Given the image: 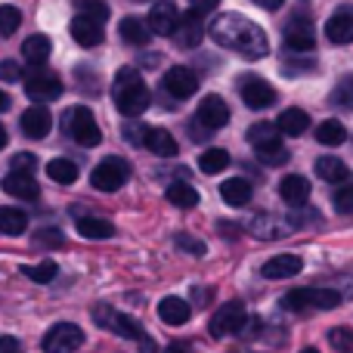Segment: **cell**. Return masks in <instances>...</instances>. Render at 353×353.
<instances>
[{"label": "cell", "instance_id": "44dd1931", "mask_svg": "<svg viewBox=\"0 0 353 353\" xmlns=\"http://www.w3.org/2000/svg\"><path fill=\"white\" fill-rule=\"evenodd\" d=\"M310 192H313V189H310V183H307V176L292 174V176H282V183H279V195H282V201H285V205H292V208L307 205Z\"/></svg>", "mask_w": 353, "mask_h": 353}, {"label": "cell", "instance_id": "e575fe53", "mask_svg": "<svg viewBox=\"0 0 353 353\" xmlns=\"http://www.w3.org/2000/svg\"><path fill=\"white\" fill-rule=\"evenodd\" d=\"M316 140L323 143V146H341V143L347 140V130H344L341 121H325L316 128Z\"/></svg>", "mask_w": 353, "mask_h": 353}, {"label": "cell", "instance_id": "5b68a950", "mask_svg": "<svg viewBox=\"0 0 353 353\" xmlns=\"http://www.w3.org/2000/svg\"><path fill=\"white\" fill-rule=\"evenodd\" d=\"M341 304V294L335 288H294L282 298L285 310H307V307H316V310H335Z\"/></svg>", "mask_w": 353, "mask_h": 353}, {"label": "cell", "instance_id": "4dcf8cb0", "mask_svg": "<svg viewBox=\"0 0 353 353\" xmlns=\"http://www.w3.org/2000/svg\"><path fill=\"white\" fill-rule=\"evenodd\" d=\"M78 232L84 239H112L115 236V226L105 217H78Z\"/></svg>", "mask_w": 353, "mask_h": 353}, {"label": "cell", "instance_id": "7dc6e473", "mask_svg": "<svg viewBox=\"0 0 353 353\" xmlns=\"http://www.w3.org/2000/svg\"><path fill=\"white\" fill-rule=\"evenodd\" d=\"M0 353H25L22 341H19V338H12V335H3V338H0Z\"/></svg>", "mask_w": 353, "mask_h": 353}, {"label": "cell", "instance_id": "f5cc1de1", "mask_svg": "<svg viewBox=\"0 0 353 353\" xmlns=\"http://www.w3.org/2000/svg\"><path fill=\"white\" fill-rule=\"evenodd\" d=\"M6 109H10V97L0 90V112H6Z\"/></svg>", "mask_w": 353, "mask_h": 353}, {"label": "cell", "instance_id": "277c9868", "mask_svg": "<svg viewBox=\"0 0 353 353\" xmlns=\"http://www.w3.org/2000/svg\"><path fill=\"white\" fill-rule=\"evenodd\" d=\"M65 134L72 137L74 143H81L84 149H93L103 143V134H99V124L93 118V112L87 105H74V109L65 112Z\"/></svg>", "mask_w": 353, "mask_h": 353}, {"label": "cell", "instance_id": "f35d334b", "mask_svg": "<svg viewBox=\"0 0 353 353\" xmlns=\"http://www.w3.org/2000/svg\"><path fill=\"white\" fill-rule=\"evenodd\" d=\"M332 99H335V105H341V109H353V74H344V78L338 81L335 90H332Z\"/></svg>", "mask_w": 353, "mask_h": 353}, {"label": "cell", "instance_id": "7402d4cb", "mask_svg": "<svg viewBox=\"0 0 353 353\" xmlns=\"http://www.w3.org/2000/svg\"><path fill=\"white\" fill-rule=\"evenodd\" d=\"M72 37L81 43V47H99V43H103V37H105V31H103V25L93 22V19L74 16L72 19Z\"/></svg>", "mask_w": 353, "mask_h": 353}, {"label": "cell", "instance_id": "52a82bcc", "mask_svg": "<svg viewBox=\"0 0 353 353\" xmlns=\"http://www.w3.org/2000/svg\"><path fill=\"white\" fill-rule=\"evenodd\" d=\"M128 180H130V165L124 159H118V155L103 159L90 174L93 189H99V192H115V189H121Z\"/></svg>", "mask_w": 353, "mask_h": 353}, {"label": "cell", "instance_id": "816d5d0a", "mask_svg": "<svg viewBox=\"0 0 353 353\" xmlns=\"http://www.w3.org/2000/svg\"><path fill=\"white\" fill-rule=\"evenodd\" d=\"M140 347H143V353H155V344H152V338H143V341H140Z\"/></svg>", "mask_w": 353, "mask_h": 353}, {"label": "cell", "instance_id": "ab89813d", "mask_svg": "<svg viewBox=\"0 0 353 353\" xmlns=\"http://www.w3.org/2000/svg\"><path fill=\"white\" fill-rule=\"evenodd\" d=\"M19 25H22V12H19L16 6H0V34L3 37L16 34Z\"/></svg>", "mask_w": 353, "mask_h": 353}, {"label": "cell", "instance_id": "f907efd6", "mask_svg": "<svg viewBox=\"0 0 353 353\" xmlns=\"http://www.w3.org/2000/svg\"><path fill=\"white\" fill-rule=\"evenodd\" d=\"M257 6H263V10H279L282 6V0H254Z\"/></svg>", "mask_w": 353, "mask_h": 353}, {"label": "cell", "instance_id": "4316f807", "mask_svg": "<svg viewBox=\"0 0 353 353\" xmlns=\"http://www.w3.org/2000/svg\"><path fill=\"white\" fill-rule=\"evenodd\" d=\"M276 128H279V134H285V137H301L307 128H310V115H307L304 109H285L279 115V121H276Z\"/></svg>", "mask_w": 353, "mask_h": 353}, {"label": "cell", "instance_id": "ba28073f", "mask_svg": "<svg viewBox=\"0 0 353 353\" xmlns=\"http://www.w3.org/2000/svg\"><path fill=\"white\" fill-rule=\"evenodd\" d=\"M84 344V332L78 329L74 323H56L53 329L43 335L41 347L43 353H74Z\"/></svg>", "mask_w": 353, "mask_h": 353}, {"label": "cell", "instance_id": "3957f363", "mask_svg": "<svg viewBox=\"0 0 353 353\" xmlns=\"http://www.w3.org/2000/svg\"><path fill=\"white\" fill-rule=\"evenodd\" d=\"M248 143L251 149H254L257 155H261L263 161H273V165H279V161L288 159V152L282 149V134L276 124L270 121H257L254 128H248Z\"/></svg>", "mask_w": 353, "mask_h": 353}, {"label": "cell", "instance_id": "bcb514c9", "mask_svg": "<svg viewBox=\"0 0 353 353\" xmlns=\"http://www.w3.org/2000/svg\"><path fill=\"white\" fill-rule=\"evenodd\" d=\"M0 78H3V81H19V78H22V72H19V62H12V59L0 62Z\"/></svg>", "mask_w": 353, "mask_h": 353}, {"label": "cell", "instance_id": "cb8c5ba5", "mask_svg": "<svg viewBox=\"0 0 353 353\" xmlns=\"http://www.w3.org/2000/svg\"><path fill=\"white\" fill-rule=\"evenodd\" d=\"M220 199H223L230 208L248 205L251 201V183L242 180V176H232V180H226L223 186H220Z\"/></svg>", "mask_w": 353, "mask_h": 353}, {"label": "cell", "instance_id": "74e56055", "mask_svg": "<svg viewBox=\"0 0 353 353\" xmlns=\"http://www.w3.org/2000/svg\"><path fill=\"white\" fill-rule=\"evenodd\" d=\"M270 214H254V220H251L248 223V230L254 232V236H261V239H276V236H282V232H285V226H270Z\"/></svg>", "mask_w": 353, "mask_h": 353}, {"label": "cell", "instance_id": "9c48e42d", "mask_svg": "<svg viewBox=\"0 0 353 353\" xmlns=\"http://www.w3.org/2000/svg\"><path fill=\"white\" fill-rule=\"evenodd\" d=\"M245 304L242 301H230V304H223L217 313L211 316V323H208V332H211L214 338H226V335H236V332L245 329Z\"/></svg>", "mask_w": 353, "mask_h": 353}, {"label": "cell", "instance_id": "f546056e", "mask_svg": "<svg viewBox=\"0 0 353 353\" xmlns=\"http://www.w3.org/2000/svg\"><path fill=\"white\" fill-rule=\"evenodd\" d=\"M316 174L323 176L325 183H341L350 176V168L344 165L341 159H332V155H323V159H316Z\"/></svg>", "mask_w": 353, "mask_h": 353}, {"label": "cell", "instance_id": "8d00e7d4", "mask_svg": "<svg viewBox=\"0 0 353 353\" xmlns=\"http://www.w3.org/2000/svg\"><path fill=\"white\" fill-rule=\"evenodd\" d=\"M74 6H78V16H87L99 25L109 19V3L105 0H74Z\"/></svg>", "mask_w": 353, "mask_h": 353}, {"label": "cell", "instance_id": "484cf974", "mask_svg": "<svg viewBox=\"0 0 353 353\" xmlns=\"http://www.w3.org/2000/svg\"><path fill=\"white\" fill-rule=\"evenodd\" d=\"M50 53H53V41H50L47 34H31L28 41L22 43V56L31 65H43V62L50 59Z\"/></svg>", "mask_w": 353, "mask_h": 353}, {"label": "cell", "instance_id": "d4e9b609", "mask_svg": "<svg viewBox=\"0 0 353 353\" xmlns=\"http://www.w3.org/2000/svg\"><path fill=\"white\" fill-rule=\"evenodd\" d=\"M3 192L12 195V199L34 201L37 199V183H34V176H28V174H10L3 180Z\"/></svg>", "mask_w": 353, "mask_h": 353}, {"label": "cell", "instance_id": "d590c367", "mask_svg": "<svg viewBox=\"0 0 353 353\" xmlns=\"http://www.w3.org/2000/svg\"><path fill=\"white\" fill-rule=\"evenodd\" d=\"M22 273L28 276L31 282H37V285H47V282L56 279L59 267H56L53 261H41V263H31V267H22Z\"/></svg>", "mask_w": 353, "mask_h": 353}, {"label": "cell", "instance_id": "ee69618b", "mask_svg": "<svg viewBox=\"0 0 353 353\" xmlns=\"http://www.w3.org/2000/svg\"><path fill=\"white\" fill-rule=\"evenodd\" d=\"M10 168H12V174H34V168H37V159L31 152H19V155H12V161H10Z\"/></svg>", "mask_w": 353, "mask_h": 353}, {"label": "cell", "instance_id": "ffe728a7", "mask_svg": "<svg viewBox=\"0 0 353 353\" xmlns=\"http://www.w3.org/2000/svg\"><path fill=\"white\" fill-rule=\"evenodd\" d=\"M53 130V115L47 112V105H34V109L22 112V134H28L31 140H41Z\"/></svg>", "mask_w": 353, "mask_h": 353}, {"label": "cell", "instance_id": "d6986e66", "mask_svg": "<svg viewBox=\"0 0 353 353\" xmlns=\"http://www.w3.org/2000/svg\"><path fill=\"white\" fill-rule=\"evenodd\" d=\"M143 146L152 155H159V159H174V155L180 152V143H176L174 134L165 128H149L146 137H143Z\"/></svg>", "mask_w": 353, "mask_h": 353}, {"label": "cell", "instance_id": "e0dca14e", "mask_svg": "<svg viewBox=\"0 0 353 353\" xmlns=\"http://www.w3.org/2000/svg\"><path fill=\"white\" fill-rule=\"evenodd\" d=\"M174 37H176V43L180 47H199L201 43V37H205V22H201V16L199 12H183L180 16V22H176V31H174Z\"/></svg>", "mask_w": 353, "mask_h": 353}, {"label": "cell", "instance_id": "9a60e30c", "mask_svg": "<svg viewBox=\"0 0 353 353\" xmlns=\"http://www.w3.org/2000/svg\"><path fill=\"white\" fill-rule=\"evenodd\" d=\"M176 22H180V12L171 0H159V3L149 10V31L152 34H161V37H171L176 31Z\"/></svg>", "mask_w": 353, "mask_h": 353}, {"label": "cell", "instance_id": "7a4b0ae2", "mask_svg": "<svg viewBox=\"0 0 353 353\" xmlns=\"http://www.w3.org/2000/svg\"><path fill=\"white\" fill-rule=\"evenodd\" d=\"M112 97H115V105L121 115L137 118L149 109V87L146 81L140 78V72L130 65H124L121 72L115 74V84H112Z\"/></svg>", "mask_w": 353, "mask_h": 353}, {"label": "cell", "instance_id": "5bb4252c", "mask_svg": "<svg viewBox=\"0 0 353 353\" xmlns=\"http://www.w3.org/2000/svg\"><path fill=\"white\" fill-rule=\"evenodd\" d=\"M285 43H288V50H294V53H307V50H313V43H316V31H313L310 19L294 16L292 22L285 25Z\"/></svg>", "mask_w": 353, "mask_h": 353}, {"label": "cell", "instance_id": "6da1fadb", "mask_svg": "<svg viewBox=\"0 0 353 353\" xmlns=\"http://www.w3.org/2000/svg\"><path fill=\"white\" fill-rule=\"evenodd\" d=\"M211 37L220 47L232 50V53L245 56V59H263L270 53L267 31L254 25L251 19L239 16V12H226V16L211 22Z\"/></svg>", "mask_w": 353, "mask_h": 353}, {"label": "cell", "instance_id": "f6af8a7d", "mask_svg": "<svg viewBox=\"0 0 353 353\" xmlns=\"http://www.w3.org/2000/svg\"><path fill=\"white\" fill-rule=\"evenodd\" d=\"M176 248H180V251H189V254H195V257L205 254V245H201L199 239H192V236H183V232L176 236Z\"/></svg>", "mask_w": 353, "mask_h": 353}, {"label": "cell", "instance_id": "8fae6325", "mask_svg": "<svg viewBox=\"0 0 353 353\" xmlns=\"http://www.w3.org/2000/svg\"><path fill=\"white\" fill-rule=\"evenodd\" d=\"M25 93H28V99H34L37 105H47V103H56V99L62 97V81L56 78V74H31L28 81H25Z\"/></svg>", "mask_w": 353, "mask_h": 353}, {"label": "cell", "instance_id": "f1b7e54d", "mask_svg": "<svg viewBox=\"0 0 353 353\" xmlns=\"http://www.w3.org/2000/svg\"><path fill=\"white\" fill-rule=\"evenodd\" d=\"M25 230H28V217L22 208H0V232L3 236H22Z\"/></svg>", "mask_w": 353, "mask_h": 353}, {"label": "cell", "instance_id": "1f68e13d", "mask_svg": "<svg viewBox=\"0 0 353 353\" xmlns=\"http://www.w3.org/2000/svg\"><path fill=\"white\" fill-rule=\"evenodd\" d=\"M47 176L56 183H62V186H72V183L78 180V165L68 159H53L47 165Z\"/></svg>", "mask_w": 353, "mask_h": 353}, {"label": "cell", "instance_id": "c3c4849f", "mask_svg": "<svg viewBox=\"0 0 353 353\" xmlns=\"http://www.w3.org/2000/svg\"><path fill=\"white\" fill-rule=\"evenodd\" d=\"M220 0H192V12H199V16H205V12L217 10Z\"/></svg>", "mask_w": 353, "mask_h": 353}, {"label": "cell", "instance_id": "603a6c76", "mask_svg": "<svg viewBox=\"0 0 353 353\" xmlns=\"http://www.w3.org/2000/svg\"><path fill=\"white\" fill-rule=\"evenodd\" d=\"M159 316H161V323H168V325H183V323H189V316H192V307L186 304L183 298H165L159 304Z\"/></svg>", "mask_w": 353, "mask_h": 353}, {"label": "cell", "instance_id": "681fc988", "mask_svg": "<svg viewBox=\"0 0 353 353\" xmlns=\"http://www.w3.org/2000/svg\"><path fill=\"white\" fill-rule=\"evenodd\" d=\"M165 353H189V344H186V341H174Z\"/></svg>", "mask_w": 353, "mask_h": 353}, {"label": "cell", "instance_id": "7bdbcfd3", "mask_svg": "<svg viewBox=\"0 0 353 353\" xmlns=\"http://www.w3.org/2000/svg\"><path fill=\"white\" fill-rule=\"evenodd\" d=\"M62 242H65V236H62L59 230H37L34 232V245H41V248H62Z\"/></svg>", "mask_w": 353, "mask_h": 353}, {"label": "cell", "instance_id": "60d3db41", "mask_svg": "<svg viewBox=\"0 0 353 353\" xmlns=\"http://www.w3.org/2000/svg\"><path fill=\"white\" fill-rule=\"evenodd\" d=\"M329 341H332V347H335L338 353H353V332L344 329V325L329 332Z\"/></svg>", "mask_w": 353, "mask_h": 353}, {"label": "cell", "instance_id": "30bf717a", "mask_svg": "<svg viewBox=\"0 0 353 353\" xmlns=\"http://www.w3.org/2000/svg\"><path fill=\"white\" fill-rule=\"evenodd\" d=\"M239 97H242V103L254 112L270 109V105L276 103V90L263 78H257V74H248V78L239 81Z\"/></svg>", "mask_w": 353, "mask_h": 353}, {"label": "cell", "instance_id": "b9f144b4", "mask_svg": "<svg viewBox=\"0 0 353 353\" xmlns=\"http://www.w3.org/2000/svg\"><path fill=\"white\" fill-rule=\"evenodd\" d=\"M332 201H335V211L338 214H353V183H347V186H341V189H335Z\"/></svg>", "mask_w": 353, "mask_h": 353}, {"label": "cell", "instance_id": "7c38bea8", "mask_svg": "<svg viewBox=\"0 0 353 353\" xmlns=\"http://www.w3.org/2000/svg\"><path fill=\"white\" fill-rule=\"evenodd\" d=\"M195 121H199L205 130H220L226 121H230V109H226V103L217 97V93H208V97L199 103Z\"/></svg>", "mask_w": 353, "mask_h": 353}, {"label": "cell", "instance_id": "83f0119b", "mask_svg": "<svg viewBox=\"0 0 353 353\" xmlns=\"http://www.w3.org/2000/svg\"><path fill=\"white\" fill-rule=\"evenodd\" d=\"M118 34H121V41H128V43H134V47H143V43H149V25L143 22V19H137V16H128V19H121V25H118Z\"/></svg>", "mask_w": 353, "mask_h": 353}, {"label": "cell", "instance_id": "2e32d148", "mask_svg": "<svg viewBox=\"0 0 353 353\" xmlns=\"http://www.w3.org/2000/svg\"><path fill=\"white\" fill-rule=\"evenodd\" d=\"M325 37L335 47H344L353 41V6H341L338 12H332V19L325 22Z\"/></svg>", "mask_w": 353, "mask_h": 353}, {"label": "cell", "instance_id": "ac0fdd59", "mask_svg": "<svg viewBox=\"0 0 353 353\" xmlns=\"http://www.w3.org/2000/svg\"><path fill=\"white\" fill-rule=\"evenodd\" d=\"M301 270H304V261L298 254H276L261 267V276L263 279H292Z\"/></svg>", "mask_w": 353, "mask_h": 353}, {"label": "cell", "instance_id": "11a10c76", "mask_svg": "<svg viewBox=\"0 0 353 353\" xmlns=\"http://www.w3.org/2000/svg\"><path fill=\"white\" fill-rule=\"evenodd\" d=\"M301 353H319L316 347H304V350H301Z\"/></svg>", "mask_w": 353, "mask_h": 353}, {"label": "cell", "instance_id": "4fadbf2b", "mask_svg": "<svg viewBox=\"0 0 353 353\" xmlns=\"http://www.w3.org/2000/svg\"><path fill=\"white\" fill-rule=\"evenodd\" d=\"M165 90L171 93L174 99H189L195 90H199V78H195L192 68L174 65V68L165 72Z\"/></svg>", "mask_w": 353, "mask_h": 353}, {"label": "cell", "instance_id": "836d02e7", "mask_svg": "<svg viewBox=\"0 0 353 353\" xmlns=\"http://www.w3.org/2000/svg\"><path fill=\"white\" fill-rule=\"evenodd\" d=\"M165 195H168V201L176 205V208H195L199 205V192H195L189 183H171Z\"/></svg>", "mask_w": 353, "mask_h": 353}, {"label": "cell", "instance_id": "8992f818", "mask_svg": "<svg viewBox=\"0 0 353 353\" xmlns=\"http://www.w3.org/2000/svg\"><path fill=\"white\" fill-rule=\"evenodd\" d=\"M93 323L103 325V329H109V332H115V335H121V338H130V341H143V338H149L146 332H143V325L137 323L134 316L118 313L115 307H109V304H97V307H93Z\"/></svg>", "mask_w": 353, "mask_h": 353}, {"label": "cell", "instance_id": "db71d44e", "mask_svg": "<svg viewBox=\"0 0 353 353\" xmlns=\"http://www.w3.org/2000/svg\"><path fill=\"white\" fill-rule=\"evenodd\" d=\"M0 149H6V130H3V124H0Z\"/></svg>", "mask_w": 353, "mask_h": 353}, {"label": "cell", "instance_id": "d6a6232c", "mask_svg": "<svg viewBox=\"0 0 353 353\" xmlns=\"http://www.w3.org/2000/svg\"><path fill=\"white\" fill-rule=\"evenodd\" d=\"M199 168H201V174H208V176L220 174L223 168H230V152H226V149H208V152L199 155Z\"/></svg>", "mask_w": 353, "mask_h": 353}]
</instances>
